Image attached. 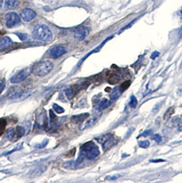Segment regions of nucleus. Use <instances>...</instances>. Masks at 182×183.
<instances>
[{"label":"nucleus","mask_w":182,"mask_h":183,"mask_svg":"<svg viewBox=\"0 0 182 183\" xmlns=\"http://www.w3.org/2000/svg\"><path fill=\"white\" fill-rule=\"evenodd\" d=\"M84 158L88 160H94L100 154L99 149L97 145L93 141H88L81 145L80 153Z\"/></svg>","instance_id":"nucleus-1"},{"label":"nucleus","mask_w":182,"mask_h":183,"mask_svg":"<svg viewBox=\"0 0 182 183\" xmlns=\"http://www.w3.org/2000/svg\"><path fill=\"white\" fill-rule=\"evenodd\" d=\"M32 34L38 40L47 42L53 38V34L48 26L44 24H39L34 27L32 30Z\"/></svg>","instance_id":"nucleus-2"},{"label":"nucleus","mask_w":182,"mask_h":183,"mask_svg":"<svg viewBox=\"0 0 182 183\" xmlns=\"http://www.w3.org/2000/svg\"><path fill=\"white\" fill-rule=\"evenodd\" d=\"M53 69V64L50 60H43L38 63L32 68V74L38 77L47 76Z\"/></svg>","instance_id":"nucleus-3"},{"label":"nucleus","mask_w":182,"mask_h":183,"mask_svg":"<svg viewBox=\"0 0 182 183\" xmlns=\"http://www.w3.org/2000/svg\"><path fill=\"white\" fill-rule=\"evenodd\" d=\"M99 143L102 145L103 150L104 151H108L111 147L115 145L116 143V139L114 137L112 134L108 133L101 135L95 139Z\"/></svg>","instance_id":"nucleus-4"},{"label":"nucleus","mask_w":182,"mask_h":183,"mask_svg":"<svg viewBox=\"0 0 182 183\" xmlns=\"http://www.w3.org/2000/svg\"><path fill=\"white\" fill-rule=\"evenodd\" d=\"M32 73V68L30 67H26L23 69L20 70L17 74H15L11 78H10V82L12 84H18L25 80L29 75Z\"/></svg>","instance_id":"nucleus-5"},{"label":"nucleus","mask_w":182,"mask_h":183,"mask_svg":"<svg viewBox=\"0 0 182 183\" xmlns=\"http://www.w3.org/2000/svg\"><path fill=\"white\" fill-rule=\"evenodd\" d=\"M5 19H6V26L8 28H17L21 23L20 17L14 12L7 13L5 17Z\"/></svg>","instance_id":"nucleus-6"},{"label":"nucleus","mask_w":182,"mask_h":183,"mask_svg":"<svg viewBox=\"0 0 182 183\" xmlns=\"http://www.w3.org/2000/svg\"><path fill=\"white\" fill-rule=\"evenodd\" d=\"M26 130L25 128L21 126H18V127L15 128H10L7 132V138L9 140L12 139H16L17 140L18 139L22 137L24 134H25Z\"/></svg>","instance_id":"nucleus-7"},{"label":"nucleus","mask_w":182,"mask_h":183,"mask_svg":"<svg viewBox=\"0 0 182 183\" xmlns=\"http://www.w3.org/2000/svg\"><path fill=\"white\" fill-rule=\"evenodd\" d=\"M67 53L65 47L62 45H55L49 50V56L53 59H58Z\"/></svg>","instance_id":"nucleus-8"},{"label":"nucleus","mask_w":182,"mask_h":183,"mask_svg":"<svg viewBox=\"0 0 182 183\" xmlns=\"http://www.w3.org/2000/svg\"><path fill=\"white\" fill-rule=\"evenodd\" d=\"M19 6V0H2L0 2V11L16 9Z\"/></svg>","instance_id":"nucleus-9"},{"label":"nucleus","mask_w":182,"mask_h":183,"mask_svg":"<svg viewBox=\"0 0 182 183\" xmlns=\"http://www.w3.org/2000/svg\"><path fill=\"white\" fill-rule=\"evenodd\" d=\"M20 16L25 22H29L36 17V13L32 9H25L21 11Z\"/></svg>","instance_id":"nucleus-10"},{"label":"nucleus","mask_w":182,"mask_h":183,"mask_svg":"<svg viewBox=\"0 0 182 183\" xmlns=\"http://www.w3.org/2000/svg\"><path fill=\"white\" fill-rule=\"evenodd\" d=\"M90 30L86 27H81L76 29L74 33V38L77 39V41H81L86 38V37L89 34Z\"/></svg>","instance_id":"nucleus-11"},{"label":"nucleus","mask_w":182,"mask_h":183,"mask_svg":"<svg viewBox=\"0 0 182 183\" xmlns=\"http://www.w3.org/2000/svg\"><path fill=\"white\" fill-rule=\"evenodd\" d=\"M23 94V90L19 87H12L7 93V96L10 99H15L20 97Z\"/></svg>","instance_id":"nucleus-12"},{"label":"nucleus","mask_w":182,"mask_h":183,"mask_svg":"<svg viewBox=\"0 0 182 183\" xmlns=\"http://www.w3.org/2000/svg\"><path fill=\"white\" fill-rule=\"evenodd\" d=\"M113 37H114L113 36H110V37H108V38H107V39H105V40H104V41H103V42L101 43V44H100V45H99V46H98V47H96V48H95V49H94V50H93V51H91V52H90V53H88V54H86V55L85 56H84V58H83L82 59H81V60H80V62H79V64H77V66H80V64H81V63H83V62H84V60H86V58H88V56H89L90 55H91V54H94V53H97V52H99V51H100V50H101V48H102V47H103V46H104V45H105V43H107V42H108V41H109V40H110V39H112L113 38Z\"/></svg>","instance_id":"nucleus-13"},{"label":"nucleus","mask_w":182,"mask_h":183,"mask_svg":"<svg viewBox=\"0 0 182 183\" xmlns=\"http://www.w3.org/2000/svg\"><path fill=\"white\" fill-rule=\"evenodd\" d=\"M12 39L9 36H3L0 38V50L6 49L12 45Z\"/></svg>","instance_id":"nucleus-14"},{"label":"nucleus","mask_w":182,"mask_h":183,"mask_svg":"<svg viewBox=\"0 0 182 183\" xmlns=\"http://www.w3.org/2000/svg\"><path fill=\"white\" fill-rule=\"evenodd\" d=\"M89 117L88 113H83L72 117V122L75 123H81Z\"/></svg>","instance_id":"nucleus-15"},{"label":"nucleus","mask_w":182,"mask_h":183,"mask_svg":"<svg viewBox=\"0 0 182 183\" xmlns=\"http://www.w3.org/2000/svg\"><path fill=\"white\" fill-rule=\"evenodd\" d=\"M111 104V102L108 101L106 98H103L101 101L99 102V103L97 106V109L99 111H103L108 108Z\"/></svg>","instance_id":"nucleus-16"},{"label":"nucleus","mask_w":182,"mask_h":183,"mask_svg":"<svg viewBox=\"0 0 182 183\" xmlns=\"http://www.w3.org/2000/svg\"><path fill=\"white\" fill-rule=\"evenodd\" d=\"M121 91L119 87H116L112 91V93L110 94V99L112 101H115L116 99L118 98V97L121 95Z\"/></svg>","instance_id":"nucleus-17"},{"label":"nucleus","mask_w":182,"mask_h":183,"mask_svg":"<svg viewBox=\"0 0 182 183\" xmlns=\"http://www.w3.org/2000/svg\"><path fill=\"white\" fill-rule=\"evenodd\" d=\"M175 112V109H174L173 107H170L168 109L167 112H165V114L164 115V119L167 120L168 119H169V118L172 116V115Z\"/></svg>","instance_id":"nucleus-18"},{"label":"nucleus","mask_w":182,"mask_h":183,"mask_svg":"<svg viewBox=\"0 0 182 183\" xmlns=\"http://www.w3.org/2000/svg\"><path fill=\"white\" fill-rule=\"evenodd\" d=\"M130 85H131V81L127 80V81L122 83V85L119 87V88H120L121 92H123L130 87Z\"/></svg>","instance_id":"nucleus-19"},{"label":"nucleus","mask_w":182,"mask_h":183,"mask_svg":"<svg viewBox=\"0 0 182 183\" xmlns=\"http://www.w3.org/2000/svg\"><path fill=\"white\" fill-rule=\"evenodd\" d=\"M138 104V100L136 97L133 95L131 96V98H130V101L129 102V106L131 108H135L136 106H137Z\"/></svg>","instance_id":"nucleus-20"},{"label":"nucleus","mask_w":182,"mask_h":183,"mask_svg":"<svg viewBox=\"0 0 182 183\" xmlns=\"http://www.w3.org/2000/svg\"><path fill=\"white\" fill-rule=\"evenodd\" d=\"M138 145H139V147H142V148L146 149V148H148L149 147V145H150V142L147 141V140L140 141H138Z\"/></svg>","instance_id":"nucleus-21"},{"label":"nucleus","mask_w":182,"mask_h":183,"mask_svg":"<svg viewBox=\"0 0 182 183\" xmlns=\"http://www.w3.org/2000/svg\"><path fill=\"white\" fill-rule=\"evenodd\" d=\"M119 80H120V78L117 74H113L110 78L109 82L112 83V84H116L119 81Z\"/></svg>","instance_id":"nucleus-22"},{"label":"nucleus","mask_w":182,"mask_h":183,"mask_svg":"<svg viewBox=\"0 0 182 183\" xmlns=\"http://www.w3.org/2000/svg\"><path fill=\"white\" fill-rule=\"evenodd\" d=\"M151 139L156 141L157 143H160L162 141V137L159 134H155L151 136Z\"/></svg>","instance_id":"nucleus-23"},{"label":"nucleus","mask_w":182,"mask_h":183,"mask_svg":"<svg viewBox=\"0 0 182 183\" xmlns=\"http://www.w3.org/2000/svg\"><path fill=\"white\" fill-rule=\"evenodd\" d=\"M96 119L97 118H91V119H90L88 121H87L86 123L84 124V126H83V127L81 129H84V128H86L88 127H90V126H91L94 122H95Z\"/></svg>","instance_id":"nucleus-24"},{"label":"nucleus","mask_w":182,"mask_h":183,"mask_svg":"<svg viewBox=\"0 0 182 183\" xmlns=\"http://www.w3.org/2000/svg\"><path fill=\"white\" fill-rule=\"evenodd\" d=\"M53 109L54 111L57 112V113H62V112H64V111L63 108H62L61 106H60L59 105L56 104H54L53 105Z\"/></svg>","instance_id":"nucleus-25"},{"label":"nucleus","mask_w":182,"mask_h":183,"mask_svg":"<svg viewBox=\"0 0 182 183\" xmlns=\"http://www.w3.org/2000/svg\"><path fill=\"white\" fill-rule=\"evenodd\" d=\"M121 176H123V174H117L115 175H113V176H107L106 177V180H115L119 178H121Z\"/></svg>","instance_id":"nucleus-26"},{"label":"nucleus","mask_w":182,"mask_h":183,"mask_svg":"<svg viewBox=\"0 0 182 183\" xmlns=\"http://www.w3.org/2000/svg\"><path fill=\"white\" fill-rule=\"evenodd\" d=\"M153 134V130H145V131H144L143 133L140 134V135H139V136L138 137H140V136H144V137H146V136H150V135H151V134Z\"/></svg>","instance_id":"nucleus-27"},{"label":"nucleus","mask_w":182,"mask_h":183,"mask_svg":"<svg viewBox=\"0 0 182 183\" xmlns=\"http://www.w3.org/2000/svg\"><path fill=\"white\" fill-rule=\"evenodd\" d=\"M17 35L21 41H25L28 38V34L24 33H17Z\"/></svg>","instance_id":"nucleus-28"},{"label":"nucleus","mask_w":182,"mask_h":183,"mask_svg":"<svg viewBox=\"0 0 182 183\" xmlns=\"http://www.w3.org/2000/svg\"><path fill=\"white\" fill-rule=\"evenodd\" d=\"M159 56H160V52H157V51H155V52H153L151 54L150 58L151 59H152V60H155V59H156L157 57H158Z\"/></svg>","instance_id":"nucleus-29"},{"label":"nucleus","mask_w":182,"mask_h":183,"mask_svg":"<svg viewBox=\"0 0 182 183\" xmlns=\"http://www.w3.org/2000/svg\"><path fill=\"white\" fill-rule=\"evenodd\" d=\"M136 20V19H134V21H132L131 23H129V24H128V25H127V26H126L125 27H124V28H123V29H121V30H120V32H119V34H120V33H121V32H123L124 30H125V29H128V28H130V27H131V26H132L133 25V24H134V21H135Z\"/></svg>","instance_id":"nucleus-30"},{"label":"nucleus","mask_w":182,"mask_h":183,"mask_svg":"<svg viewBox=\"0 0 182 183\" xmlns=\"http://www.w3.org/2000/svg\"><path fill=\"white\" fill-rule=\"evenodd\" d=\"M166 162V161L164 159H161V158H159V159H151L149 160V163H164Z\"/></svg>","instance_id":"nucleus-31"},{"label":"nucleus","mask_w":182,"mask_h":183,"mask_svg":"<svg viewBox=\"0 0 182 183\" xmlns=\"http://www.w3.org/2000/svg\"><path fill=\"white\" fill-rule=\"evenodd\" d=\"M5 87H6V83H5L4 81H3L2 83H0V94H1L2 93V91H4Z\"/></svg>","instance_id":"nucleus-32"},{"label":"nucleus","mask_w":182,"mask_h":183,"mask_svg":"<svg viewBox=\"0 0 182 183\" xmlns=\"http://www.w3.org/2000/svg\"><path fill=\"white\" fill-rule=\"evenodd\" d=\"M178 35H179V38H181L182 37V27L180 28V29L179 30V32H178Z\"/></svg>","instance_id":"nucleus-33"},{"label":"nucleus","mask_w":182,"mask_h":183,"mask_svg":"<svg viewBox=\"0 0 182 183\" xmlns=\"http://www.w3.org/2000/svg\"><path fill=\"white\" fill-rule=\"evenodd\" d=\"M178 131H179V132L182 131V126H179V128H178Z\"/></svg>","instance_id":"nucleus-34"},{"label":"nucleus","mask_w":182,"mask_h":183,"mask_svg":"<svg viewBox=\"0 0 182 183\" xmlns=\"http://www.w3.org/2000/svg\"><path fill=\"white\" fill-rule=\"evenodd\" d=\"M181 91H182V87H181Z\"/></svg>","instance_id":"nucleus-35"}]
</instances>
